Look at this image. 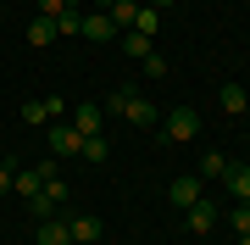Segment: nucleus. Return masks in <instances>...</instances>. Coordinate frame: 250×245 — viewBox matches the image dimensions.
Returning a JSON list of instances; mask_svg holds the SVG:
<instances>
[{"label":"nucleus","instance_id":"dca6fc26","mask_svg":"<svg viewBox=\"0 0 250 245\" xmlns=\"http://www.w3.org/2000/svg\"><path fill=\"white\" fill-rule=\"evenodd\" d=\"M223 184H228V195H233V200H250V167H245V162H233Z\"/></svg>","mask_w":250,"mask_h":245},{"label":"nucleus","instance_id":"a211bd4d","mask_svg":"<svg viewBox=\"0 0 250 245\" xmlns=\"http://www.w3.org/2000/svg\"><path fill=\"white\" fill-rule=\"evenodd\" d=\"M134 28H139V34H156V28H161V11L139 0V11H134Z\"/></svg>","mask_w":250,"mask_h":245},{"label":"nucleus","instance_id":"f03ea898","mask_svg":"<svg viewBox=\"0 0 250 245\" xmlns=\"http://www.w3.org/2000/svg\"><path fill=\"white\" fill-rule=\"evenodd\" d=\"M195 134H200V111L195 106H178V111L161 117V139H172V145H189Z\"/></svg>","mask_w":250,"mask_h":245},{"label":"nucleus","instance_id":"f8f14e48","mask_svg":"<svg viewBox=\"0 0 250 245\" xmlns=\"http://www.w3.org/2000/svg\"><path fill=\"white\" fill-rule=\"evenodd\" d=\"M189 228H195V234H211V228H217V200H195V206H189Z\"/></svg>","mask_w":250,"mask_h":245},{"label":"nucleus","instance_id":"9b49d317","mask_svg":"<svg viewBox=\"0 0 250 245\" xmlns=\"http://www.w3.org/2000/svg\"><path fill=\"white\" fill-rule=\"evenodd\" d=\"M67 234H72V245H95L100 234H106V223L100 218H67Z\"/></svg>","mask_w":250,"mask_h":245},{"label":"nucleus","instance_id":"bb28decb","mask_svg":"<svg viewBox=\"0 0 250 245\" xmlns=\"http://www.w3.org/2000/svg\"><path fill=\"white\" fill-rule=\"evenodd\" d=\"M239 245H250V234H239Z\"/></svg>","mask_w":250,"mask_h":245},{"label":"nucleus","instance_id":"f257e3e1","mask_svg":"<svg viewBox=\"0 0 250 245\" xmlns=\"http://www.w3.org/2000/svg\"><path fill=\"white\" fill-rule=\"evenodd\" d=\"M106 111H111V117H123V123H134V128H156V123H161L150 100H145V95H128V89H117V95L106 100Z\"/></svg>","mask_w":250,"mask_h":245},{"label":"nucleus","instance_id":"412c9836","mask_svg":"<svg viewBox=\"0 0 250 245\" xmlns=\"http://www.w3.org/2000/svg\"><path fill=\"white\" fill-rule=\"evenodd\" d=\"M228 223H233V234H250V200H233Z\"/></svg>","mask_w":250,"mask_h":245},{"label":"nucleus","instance_id":"b1692460","mask_svg":"<svg viewBox=\"0 0 250 245\" xmlns=\"http://www.w3.org/2000/svg\"><path fill=\"white\" fill-rule=\"evenodd\" d=\"M11 167L17 162H0V195H11Z\"/></svg>","mask_w":250,"mask_h":245},{"label":"nucleus","instance_id":"4468645a","mask_svg":"<svg viewBox=\"0 0 250 245\" xmlns=\"http://www.w3.org/2000/svg\"><path fill=\"white\" fill-rule=\"evenodd\" d=\"M228 167H233V162H228L223 151H206V156H200V178H211V184H223Z\"/></svg>","mask_w":250,"mask_h":245},{"label":"nucleus","instance_id":"cd10ccee","mask_svg":"<svg viewBox=\"0 0 250 245\" xmlns=\"http://www.w3.org/2000/svg\"><path fill=\"white\" fill-rule=\"evenodd\" d=\"M245 89H250V78H245Z\"/></svg>","mask_w":250,"mask_h":245},{"label":"nucleus","instance_id":"20e7f679","mask_svg":"<svg viewBox=\"0 0 250 245\" xmlns=\"http://www.w3.org/2000/svg\"><path fill=\"white\" fill-rule=\"evenodd\" d=\"M67 123L78 128L83 139H95L100 128H106V106H95V100H83V106H72V111H67Z\"/></svg>","mask_w":250,"mask_h":245},{"label":"nucleus","instance_id":"1a4fd4ad","mask_svg":"<svg viewBox=\"0 0 250 245\" xmlns=\"http://www.w3.org/2000/svg\"><path fill=\"white\" fill-rule=\"evenodd\" d=\"M217 100H223L228 117H250V89H245V84H223V89H217Z\"/></svg>","mask_w":250,"mask_h":245},{"label":"nucleus","instance_id":"aec40b11","mask_svg":"<svg viewBox=\"0 0 250 245\" xmlns=\"http://www.w3.org/2000/svg\"><path fill=\"white\" fill-rule=\"evenodd\" d=\"M67 11H78L72 0H39V17H50V22H62Z\"/></svg>","mask_w":250,"mask_h":245},{"label":"nucleus","instance_id":"6ab92c4d","mask_svg":"<svg viewBox=\"0 0 250 245\" xmlns=\"http://www.w3.org/2000/svg\"><path fill=\"white\" fill-rule=\"evenodd\" d=\"M22 123H34V128H50V111H45V100H22Z\"/></svg>","mask_w":250,"mask_h":245},{"label":"nucleus","instance_id":"0eeeda50","mask_svg":"<svg viewBox=\"0 0 250 245\" xmlns=\"http://www.w3.org/2000/svg\"><path fill=\"white\" fill-rule=\"evenodd\" d=\"M34 245H72V234H67V218H62V212L39 218V228H34Z\"/></svg>","mask_w":250,"mask_h":245},{"label":"nucleus","instance_id":"4be33fe9","mask_svg":"<svg viewBox=\"0 0 250 245\" xmlns=\"http://www.w3.org/2000/svg\"><path fill=\"white\" fill-rule=\"evenodd\" d=\"M139 67H145V73H150V78H161V73H167V56H156V50H150V56H145Z\"/></svg>","mask_w":250,"mask_h":245},{"label":"nucleus","instance_id":"393cba45","mask_svg":"<svg viewBox=\"0 0 250 245\" xmlns=\"http://www.w3.org/2000/svg\"><path fill=\"white\" fill-rule=\"evenodd\" d=\"M145 6H156V11H167V6H178V0H145Z\"/></svg>","mask_w":250,"mask_h":245},{"label":"nucleus","instance_id":"f3484780","mask_svg":"<svg viewBox=\"0 0 250 245\" xmlns=\"http://www.w3.org/2000/svg\"><path fill=\"white\" fill-rule=\"evenodd\" d=\"M134 11H139V0H111V11H106V17H111L117 28H134Z\"/></svg>","mask_w":250,"mask_h":245},{"label":"nucleus","instance_id":"39448f33","mask_svg":"<svg viewBox=\"0 0 250 245\" xmlns=\"http://www.w3.org/2000/svg\"><path fill=\"white\" fill-rule=\"evenodd\" d=\"M200 173H178V178H172L167 184V200H172V206H178V212H189V206H195V200H200Z\"/></svg>","mask_w":250,"mask_h":245},{"label":"nucleus","instance_id":"7ed1b4c3","mask_svg":"<svg viewBox=\"0 0 250 245\" xmlns=\"http://www.w3.org/2000/svg\"><path fill=\"white\" fill-rule=\"evenodd\" d=\"M45 139H50L56 162H78V151H83V134H78L72 123H50V128H45Z\"/></svg>","mask_w":250,"mask_h":245},{"label":"nucleus","instance_id":"5701e85b","mask_svg":"<svg viewBox=\"0 0 250 245\" xmlns=\"http://www.w3.org/2000/svg\"><path fill=\"white\" fill-rule=\"evenodd\" d=\"M45 111H50V123H56V117H67V100H62V95H45Z\"/></svg>","mask_w":250,"mask_h":245},{"label":"nucleus","instance_id":"ddd939ff","mask_svg":"<svg viewBox=\"0 0 250 245\" xmlns=\"http://www.w3.org/2000/svg\"><path fill=\"white\" fill-rule=\"evenodd\" d=\"M56 39H62V28H56L50 17H34V22H28V45H34V50H45V45H56Z\"/></svg>","mask_w":250,"mask_h":245},{"label":"nucleus","instance_id":"9d476101","mask_svg":"<svg viewBox=\"0 0 250 245\" xmlns=\"http://www.w3.org/2000/svg\"><path fill=\"white\" fill-rule=\"evenodd\" d=\"M117 45H123L128 62H145V56L156 50V45H150V34H139V28H123V34H117Z\"/></svg>","mask_w":250,"mask_h":245},{"label":"nucleus","instance_id":"a878e982","mask_svg":"<svg viewBox=\"0 0 250 245\" xmlns=\"http://www.w3.org/2000/svg\"><path fill=\"white\" fill-rule=\"evenodd\" d=\"M95 11H111V0H95Z\"/></svg>","mask_w":250,"mask_h":245},{"label":"nucleus","instance_id":"2eb2a0df","mask_svg":"<svg viewBox=\"0 0 250 245\" xmlns=\"http://www.w3.org/2000/svg\"><path fill=\"white\" fill-rule=\"evenodd\" d=\"M78 162H89V167H106V162H111V145H106V134H95V139H83V151H78Z\"/></svg>","mask_w":250,"mask_h":245},{"label":"nucleus","instance_id":"6e6552de","mask_svg":"<svg viewBox=\"0 0 250 245\" xmlns=\"http://www.w3.org/2000/svg\"><path fill=\"white\" fill-rule=\"evenodd\" d=\"M123 34V28H117L106 11H83V39H89V45H106V39H117Z\"/></svg>","mask_w":250,"mask_h":245},{"label":"nucleus","instance_id":"423d86ee","mask_svg":"<svg viewBox=\"0 0 250 245\" xmlns=\"http://www.w3.org/2000/svg\"><path fill=\"white\" fill-rule=\"evenodd\" d=\"M45 173H56V167H50V162H45V167H11V190H17L22 200H34L39 190H45Z\"/></svg>","mask_w":250,"mask_h":245}]
</instances>
